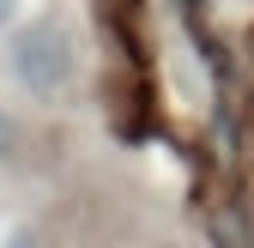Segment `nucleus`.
<instances>
[{
  "label": "nucleus",
  "instance_id": "2",
  "mask_svg": "<svg viewBox=\"0 0 254 248\" xmlns=\"http://www.w3.org/2000/svg\"><path fill=\"white\" fill-rule=\"evenodd\" d=\"M0 248H30V242H24V236H6V242H0Z\"/></svg>",
  "mask_w": 254,
  "mask_h": 248
},
{
  "label": "nucleus",
  "instance_id": "4",
  "mask_svg": "<svg viewBox=\"0 0 254 248\" xmlns=\"http://www.w3.org/2000/svg\"><path fill=\"white\" fill-rule=\"evenodd\" d=\"M0 121H6V115H0Z\"/></svg>",
  "mask_w": 254,
  "mask_h": 248
},
{
  "label": "nucleus",
  "instance_id": "1",
  "mask_svg": "<svg viewBox=\"0 0 254 248\" xmlns=\"http://www.w3.org/2000/svg\"><path fill=\"white\" fill-rule=\"evenodd\" d=\"M6 55H12V73L30 97H61L73 85V43L61 24H24Z\"/></svg>",
  "mask_w": 254,
  "mask_h": 248
},
{
  "label": "nucleus",
  "instance_id": "3",
  "mask_svg": "<svg viewBox=\"0 0 254 248\" xmlns=\"http://www.w3.org/2000/svg\"><path fill=\"white\" fill-rule=\"evenodd\" d=\"M12 6H18V0H0V18H6V12H12Z\"/></svg>",
  "mask_w": 254,
  "mask_h": 248
}]
</instances>
